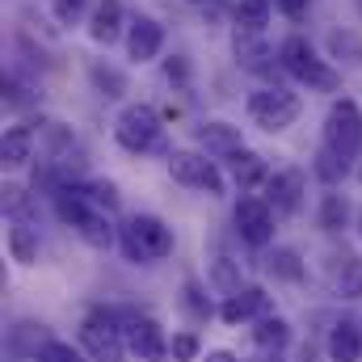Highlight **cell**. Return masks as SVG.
Masks as SVG:
<instances>
[{
  "label": "cell",
  "mask_w": 362,
  "mask_h": 362,
  "mask_svg": "<svg viewBox=\"0 0 362 362\" xmlns=\"http://www.w3.org/2000/svg\"><path fill=\"white\" fill-rule=\"evenodd\" d=\"M303 198H308V173L303 169H278L266 181V202L278 219H291L303 211Z\"/></svg>",
  "instance_id": "11"
},
{
  "label": "cell",
  "mask_w": 362,
  "mask_h": 362,
  "mask_svg": "<svg viewBox=\"0 0 362 362\" xmlns=\"http://www.w3.org/2000/svg\"><path fill=\"white\" fill-rule=\"evenodd\" d=\"M122 25H127V17H122V0H97V4H93L89 38L97 42V47H114V42L122 38Z\"/></svg>",
  "instance_id": "17"
},
{
  "label": "cell",
  "mask_w": 362,
  "mask_h": 362,
  "mask_svg": "<svg viewBox=\"0 0 362 362\" xmlns=\"http://www.w3.org/2000/svg\"><path fill=\"white\" fill-rule=\"evenodd\" d=\"M270 312H274V303L262 286H245V291H236V295H228L219 303V320L223 325H257Z\"/></svg>",
  "instance_id": "12"
},
{
  "label": "cell",
  "mask_w": 362,
  "mask_h": 362,
  "mask_svg": "<svg viewBox=\"0 0 362 362\" xmlns=\"http://www.w3.org/2000/svg\"><path fill=\"white\" fill-rule=\"evenodd\" d=\"M325 350H329L333 362H362V325L354 316L333 320V329L325 337Z\"/></svg>",
  "instance_id": "16"
},
{
  "label": "cell",
  "mask_w": 362,
  "mask_h": 362,
  "mask_svg": "<svg viewBox=\"0 0 362 362\" xmlns=\"http://www.w3.org/2000/svg\"><path fill=\"white\" fill-rule=\"evenodd\" d=\"M122 316V337H127V350L135 362H169V337L160 329V320L152 312H139V308H118Z\"/></svg>",
  "instance_id": "8"
},
{
  "label": "cell",
  "mask_w": 362,
  "mask_h": 362,
  "mask_svg": "<svg viewBox=\"0 0 362 362\" xmlns=\"http://www.w3.org/2000/svg\"><path fill=\"white\" fill-rule=\"evenodd\" d=\"M55 215H59V223H68L89 249H110V245L118 240V228H114L110 211H101V206L93 202L81 181H72V185H64V189L55 194Z\"/></svg>",
  "instance_id": "1"
},
{
  "label": "cell",
  "mask_w": 362,
  "mask_h": 362,
  "mask_svg": "<svg viewBox=\"0 0 362 362\" xmlns=\"http://www.w3.org/2000/svg\"><path fill=\"white\" fill-rule=\"evenodd\" d=\"M228 165H232V181H236V185H240L245 194L270 181V169H266V156H257V152H249V148H240L236 156H228Z\"/></svg>",
  "instance_id": "20"
},
{
  "label": "cell",
  "mask_w": 362,
  "mask_h": 362,
  "mask_svg": "<svg viewBox=\"0 0 362 362\" xmlns=\"http://www.w3.org/2000/svg\"><path fill=\"white\" fill-rule=\"evenodd\" d=\"M274 13V0H236V25H249V30H266Z\"/></svg>",
  "instance_id": "28"
},
{
  "label": "cell",
  "mask_w": 362,
  "mask_h": 362,
  "mask_svg": "<svg viewBox=\"0 0 362 362\" xmlns=\"http://www.w3.org/2000/svg\"><path fill=\"white\" fill-rule=\"evenodd\" d=\"M8 257L17 266H34L38 262V232L25 219H8Z\"/></svg>",
  "instance_id": "24"
},
{
  "label": "cell",
  "mask_w": 362,
  "mask_h": 362,
  "mask_svg": "<svg viewBox=\"0 0 362 362\" xmlns=\"http://www.w3.org/2000/svg\"><path fill=\"white\" fill-rule=\"evenodd\" d=\"M198 148L202 152H211V156H236L240 148H245V135H240V127L236 122H228V118H206V122H198Z\"/></svg>",
  "instance_id": "15"
},
{
  "label": "cell",
  "mask_w": 362,
  "mask_h": 362,
  "mask_svg": "<svg viewBox=\"0 0 362 362\" xmlns=\"http://www.w3.org/2000/svg\"><path fill=\"white\" fill-rule=\"evenodd\" d=\"M89 76H93V85H97L101 97H122V93H127V76H122L118 68H110V64H93Z\"/></svg>",
  "instance_id": "29"
},
{
  "label": "cell",
  "mask_w": 362,
  "mask_h": 362,
  "mask_svg": "<svg viewBox=\"0 0 362 362\" xmlns=\"http://www.w3.org/2000/svg\"><path fill=\"white\" fill-rule=\"evenodd\" d=\"M81 185H85V194H89L101 211H110V215H114V211L122 206V194H118V185H114V181H81Z\"/></svg>",
  "instance_id": "32"
},
{
  "label": "cell",
  "mask_w": 362,
  "mask_h": 362,
  "mask_svg": "<svg viewBox=\"0 0 362 362\" xmlns=\"http://www.w3.org/2000/svg\"><path fill=\"white\" fill-rule=\"evenodd\" d=\"M325 148L337 160H362V110L354 97H337L325 114Z\"/></svg>",
  "instance_id": "6"
},
{
  "label": "cell",
  "mask_w": 362,
  "mask_h": 362,
  "mask_svg": "<svg viewBox=\"0 0 362 362\" xmlns=\"http://www.w3.org/2000/svg\"><path fill=\"white\" fill-rule=\"evenodd\" d=\"M286 17H303V8H308V0H274Z\"/></svg>",
  "instance_id": "37"
},
{
  "label": "cell",
  "mask_w": 362,
  "mask_h": 362,
  "mask_svg": "<svg viewBox=\"0 0 362 362\" xmlns=\"http://www.w3.org/2000/svg\"><path fill=\"white\" fill-rule=\"evenodd\" d=\"M118 249L131 266H152V262H165L177 249V236L156 215H131V219L118 223Z\"/></svg>",
  "instance_id": "2"
},
{
  "label": "cell",
  "mask_w": 362,
  "mask_h": 362,
  "mask_svg": "<svg viewBox=\"0 0 362 362\" xmlns=\"http://www.w3.org/2000/svg\"><path fill=\"white\" fill-rule=\"evenodd\" d=\"M232 51H236V59H240V68H245V72L266 76V72L274 68V51H270V42L262 38V30L236 25V30H232Z\"/></svg>",
  "instance_id": "14"
},
{
  "label": "cell",
  "mask_w": 362,
  "mask_h": 362,
  "mask_svg": "<svg viewBox=\"0 0 362 362\" xmlns=\"http://www.w3.org/2000/svg\"><path fill=\"white\" fill-rule=\"evenodd\" d=\"M206 282L228 299V295H236V291H245L240 286V262H232V257H215L211 262V274H206Z\"/></svg>",
  "instance_id": "26"
},
{
  "label": "cell",
  "mask_w": 362,
  "mask_h": 362,
  "mask_svg": "<svg viewBox=\"0 0 362 362\" xmlns=\"http://www.w3.org/2000/svg\"><path fill=\"white\" fill-rule=\"evenodd\" d=\"M81 350L89 354V362H127V337H122V316L118 308H93L81 320Z\"/></svg>",
  "instance_id": "5"
},
{
  "label": "cell",
  "mask_w": 362,
  "mask_h": 362,
  "mask_svg": "<svg viewBox=\"0 0 362 362\" xmlns=\"http://www.w3.org/2000/svg\"><path fill=\"white\" fill-rule=\"evenodd\" d=\"M358 232H362V215H358Z\"/></svg>",
  "instance_id": "40"
},
{
  "label": "cell",
  "mask_w": 362,
  "mask_h": 362,
  "mask_svg": "<svg viewBox=\"0 0 362 362\" xmlns=\"http://www.w3.org/2000/svg\"><path fill=\"white\" fill-rule=\"evenodd\" d=\"M312 169H316V177L325 181V185H337V181L346 177V169H350V165H346V160H337V156H333L329 148H320V152H316V165H312Z\"/></svg>",
  "instance_id": "33"
},
{
  "label": "cell",
  "mask_w": 362,
  "mask_h": 362,
  "mask_svg": "<svg viewBox=\"0 0 362 362\" xmlns=\"http://www.w3.org/2000/svg\"><path fill=\"white\" fill-rule=\"evenodd\" d=\"M274 215L270 202L257 198V194H240L236 211H232V223H236V236L249 245V249H270L274 245Z\"/></svg>",
  "instance_id": "10"
},
{
  "label": "cell",
  "mask_w": 362,
  "mask_h": 362,
  "mask_svg": "<svg viewBox=\"0 0 362 362\" xmlns=\"http://www.w3.org/2000/svg\"><path fill=\"white\" fill-rule=\"evenodd\" d=\"M51 341H55V337H51V329H47L42 320H17V325L8 329V354H13V358H38Z\"/></svg>",
  "instance_id": "18"
},
{
  "label": "cell",
  "mask_w": 362,
  "mask_h": 362,
  "mask_svg": "<svg viewBox=\"0 0 362 362\" xmlns=\"http://www.w3.org/2000/svg\"><path fill=\"white\" fill-rule=\"evenodd\" d=\"M93 0H51V8H55V17H59V25H81V17L89 13Z\"/></svg>",
  "instance_id": "35"
},
{
  "label": "cell",
  "mask_w": 362,
  "mask_h": 362,
  "mask_svg": "<svg viewBox=\"0 0 362 362\" xmlns=\"http://www.w3.org/2000/svg\"><path fill=\"white\" fill-rule=\"evenodd\" d=\"M346 219H350V202H346L337 189H329V194L320 198V228H325V232H341Z\"/></svg>",
  "instance_id": "27"
},
{
  "label": "cell",
  "mask_w": 362,
  "mask_h": 362,
  "mask_svg": "<svg viewBox=\"0 0 362 362\" xmlns=\"http://www.w3.org/2000/svg\"><path fill=\"white\" fill-rule=\"evenodd\" d=\"M181 308L189 312V316H198V320H211V299H206V291L194 282V278H185V286H181Z\"/></svg>",
  "instance_id": "31"
},
{
  "label": "cell",
  "mask_w": 362,
  "mask_h": 362,
  "mask_svg": "<svg viewBox=\"0 0 362 362\" xmlns=\"http://www.w3.org/2000/svg\"><path fill=\"white\" fill-rule=\"evenodd\" d=\"M165 76H169V81H185V59H181V55H173V59L165 64Z\"/></svg>",
  "instance_id": "36"
},
{
  "label": "cell",
  "mask_w": 362,
  "mask_h": 362,
  "mask_svg": "<svg viewBox=\"0 0 362 362\" xmlns=\"http://www.w3.org/2000/svg\"><path fill=\"white\" fill-rule=\"evenodd\" d=\"M114 139H118V148L131 152V156L165 152V122H160L156 105H148V101L122 105V114L114 118ZM165 156H169V152H165Z\"/></svg>",
  "instance_id": "4"
},
{
  "label": "cell",
  "mask_w": 362,
  "mask_h": 362,
  "mask_svg": "<svg viewBox=\"0 0 362 362\" xmlns=\"http://www.w3.org/2000/svg\"><path fill=\"white\" fill-rule=\"evenodd\" d=\"M358 177H362V165H358Z\"/></svg>",
  "instance_id": "41"
},
{
  "label": "cell",
  "mask_w": 362,
  "mask_h": 362,
  "mask_svg": "<svg viewBox=\"0 0 362 362\" xmlns=\"http://www.w3.org/2000/svg\"><path fill=\"white\" fill-rule=\"evenodd\" d=\"M278 64H282V72H286L291 81L308 85L312 93H337L341 89V72H337L329 59H320L316 47H312L303 34L282 38V47H278Z\"/></svg>",
  "instance_id": "3"
},
{
  "label": "cell",
  "mask_w": 362,
  "mask_h": 362,
  "mask_svg": "<svg viewBox=\"0 0 362 362\" xmlns=\"http://www.w3.org/2000/svg\"><path fill=\"white\" fill-rule=\"evenodd\" d=\"M202 362H240V358H236L232 350H206V358Z\"/></svg>",
  "instance_id": "38"
},
{
  "label": "cell",
  "mask_w": 362,
  "mask_h": 362,
  "mask_svg": "<svg viewBox=\"0 0 362 362\" xmlns=\"http://www.w3.org/2000/svg\"><path fill=\"white\" fill-rule=\"evenodd\" d=\"M169 177L185 185V189H198V194H211L219 198L223 194V173L215 160H206V152H169Z\"/></svg>",
  "instance_id": "9"
},
{
  "label": "cell",
  "mask_w": 362,
  "mask_h": 362,
  "mask_svg": "<svg viewBox=\"0 0 362 362\" xmlns=\"http://www.w3.org/2000/svg\"><path fill=\"white\" fill-rule=\"evenodd\" d=\"M160 47H165V25H160L156 17L139 13V17L127 25V59H135V64H152V59L160 55Z\"/></svg>",
  "instance_id": "13"
},
{
  "label": "cell",
  "mask_w": 362,
  "mask_h": 362,
  "mask_svg": "<svg viewBox=\"0 0 362 362\" xmlns=\"http://www.w3.org/2000/svg\"><path fill=\"white\" fill-rule=\"evenodd\" d=\"M253 341H257V350H266V354H282L286 346H291V320L286 316H262L257 325H253Z\"/></svg>",
  "instance_id": "22"
},
{
  "label": "cell",
  "mask_w": 362,
  "mask_h": 362,
  "mask_svg": "<svg viewBox=\"0 0 362 362\" xmlns=\"http://www.w3.org/2000/svg\"><path fill=\"white\" fill-rule=\"evenodd\" d=\"M0 160H4V169H21V165L34 160V127H30V122H13V127H4Z\"/></svg>",
  "instance_id": "19"
},
{
  "label": "cell",
  "mask_w": 362,
  "mask_h": 362,
  "mask_svg": "<svg viewBox=\"0 0 362 362\" xmlns=\"http://www.w3.org/2000/svg\"><path fill=\"white\" fill-rule=\"evenodd\" d=\"M325 47H329V59H337L350 72H362V38L354 30H329Z\"/></svg>",
  "instance_id": "23"
},
{
  "label": "cell",
  "mask_w": 362,
  "mask_h": 362,
  "mask_svg": "<svg viewBox=\"0 0 362 362\" xmlns=\"http://www.w3.org/2000/svg\"><path fill=\"white\" fill-rule=\"evenodd\" d=\"M295 362H316V350H312V346H299V354H295Z\"/></svg>",
  "instance_id": "39"
},
{
  "label": "cell",
  "mask_w": 362,
  "mask_h": 362,
  "mask_svg": "<svg viewBox=\"0 0 362 362\" xmlns=\"http://www.w3.org/2000/svg\"><path fill=\"white\" fill-rule=\"evenodd\" d=\"M169 358L173 362H202V341H198V333H189V329H181L169 337Z\"/></svg>",
  "instance_id": "30"
},
{
  "label": "cell",
  "mask_w": 362,
  "mask_h": 362,
  "mask_svg": "<svg viewBox=\"0 0 362 362\" xmlns=\"http://www.w3.org/2000/svg\"><path fill=\"white\" fill-rule=\"evenodd\" d=\"M245 110H249V122H253V127H262L266 135H278V131L295 127V118H299L303 101H299V93L282 89V85H266V89L249 93Z\"/></svg>",
  "instance_id": "7"
},
{
  "label": "cell",
  "mask_w": 362,
  "mask_h": 362,
  "mask_svg": "<svg viewBox=\"0 0 362 362\" xmlns=\"http://www.w3.org/2000/svg\"><path fill=\"white\" fill-rule=\"evenodd\" d=\"M34 362H89V354L81 346H72V341H51Z\"/></svg>",
  "instance_id": "34"
},
{
  "label": "cell",
  "mask_w": 362,
  "mask_h": 362,
  "mask_svg": "<svg viewBox=\"0 0 362 362\" xmlns=\"http://www.w3.org/2000/svg\"><path fill=\"white\" fill-rule=\"evenodd\" d=\"M266 274H274L278 282H303L308 266L295 249H274V253H266Z\"/></svg>",
  "instance_id": "25"
},
{
  "label": "cell",
  "mask_w": 362,
  "mask_h": 362,
  "mask_svg": "<svg viewBox=\"0 0 362 362\" xmlns=\"http://www.w3.org/2000/svg\"><path fill=\"white\" fill-rule=\"evenodd\" d=\"M329 286L346 299H358L362 295V262L354 253H337L333 266H329Z\"/></svg>",
  "instance_id": "21"
},
{
  "label": "cell",
  "mask_w": 362,
  "mask_h": 362,
  "mask_svg": "<svg viewBox=\"0 0 362 362\" xmlns=\"http://www.w3.org/2000/svg\"><path fill=\"white\" fill-rule=\"evenodd\" d=\"M194 4H198V0H194Z\"/></svg>",
  "instance_id": "42"
}]
</instances>
